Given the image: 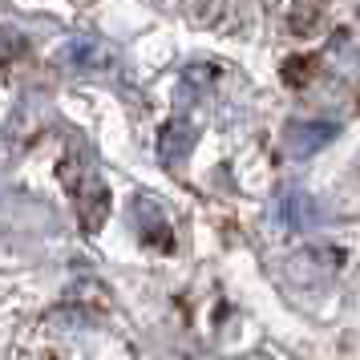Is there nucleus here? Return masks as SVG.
<instances>
[{
	"instance_id": "423d86ee",
	"label": "nucleus",
	"mask_w": 360,
	"mask_h": 360,
	"mask_svg": "<svg viewBox=\"0 0 360 360\" xmlns=\"http://www.w3.org/2000/svg\"><path fill=\"white\" fill-rule=\"evenodd\" d=\"M283 214H288L292 227H308L311 223V202L304 195H288L283 198Z\"/></svg>"
},
{
	"instance_id": "39448f33",
	"label": "nucleus",
	"mask_w": 360,
	"mask_h": 360,
	"mask_svg": "<svg viewBox=\"0 0 360 360\" xmlns=\"http://www.w3.org/2000/svg\"><path fill=\"white\" fill-rule=\"evenodd\" d=\"M65 53L77 69H98L101 61H105V45H101L98 37H73Z\"/></svg>"
},
{
	"instance_id": "20e7f679",
	"label": "nucleus",
	"mask_w": 360,
	"mask_h": 360,
	"mask_svg": "<svg viewBox=\"0 0 360 360\" xmlns=\"http://www.w3.org/2000/svg\"><path fill=\"white\" fill-rule=\"evenodd\" d=\"M138 219H142V239H146V243H166V239H170V223H166V214H162L158 202L138 198Z\"/></svg>"
},
{
	"instance_id": "f03ea898",
	"label": "nucleus",
	"mask_w": 360,
	"mask_h": 360,
	"mask_svg": "<svg viewBox=\"0 0 360 360\" xmlns=\"http://www.w3.org/2000/svg\"><path fill=\"white\" fill-rule=\"evenodd\" d=\"M195 126L191 122H182V117H174V122H166L162 134H158V158H162V166H179L186 162V154L195 150Z\"/></svg>"
},
{
	"instance_id": "f257e3e1",
	"label": "nucleus",
	"mask_w": 360,
	"mask_h": 360,
	"mask_svg": "<svg viewBox=\"0 0 360 360\" xmlns=\"http://www.w3.org/2000/svg\"><path fill=\"white\" fill-rule=\"evenodd\" d=\"M77 186V214H82V227L85 231H98L105 223V214H110V186L101 179L98 170H85L82 182H73Z\"/></svg>"
},
{
	"instance_id": "0eeeda50",
	"label": "nucleus",
	"mask_w": 360,
	"mask_h": 360,
	"mask_svg": "<svg viewBox=\"0 0 360 360\" xmlns=\"http://www.w3.org/2000/svg\"><path fill=\"white\" fill-rule=\"evenodd\" d=\"M255 360H271V356H255Z\"/></svg>"
},
{
	"instance_id": "7ed1b4c3",
	"label": "nucleus",
	"mask_w": 360,
	"mask_h": 360,
	"mask_svg": "<svg viewBox=\"0 0 360 360\" xmlns=\"http://www.w3.org/2000/svg\"><path fill=\"white\" fill-rule=\"evenodd\" d=\"M332 138H336V122H300V126L288 130V150H292L295 158H311Z\"/></svg>"
}]
</instances>
